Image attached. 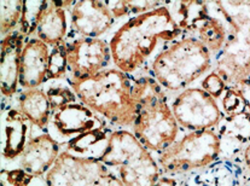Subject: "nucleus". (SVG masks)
<instances>
[{
    "label": "nucleus",
    "mask_w": 250,
    "mask_h": 186,
    "mask_svg": "<svg viewBox=\"0 0 250 186\" xmlns=\"http://www.w3.org/2000/svg\"><path fill=\"white\" fill-rule=\"evenodd\" d=\"M183 34L166 5L137 15L125 22L109 41L113 63L125 74L134 73L151 57L160 42H174Z\"/></svg>",
    "instance_id": "f257e3e1"
},
{
    "label": "nucleus",
    "mask_w": 250,
    "mask_h": 186,
    "mask_svg": "<svg viewBox=\"0 0 250 186\" xmlns=\"http://www.w3.org/2000/svg\"><path fill=\"white\" fill-rule=\"evenodd\" d=\"M68 83L79 101L106 121L133 127L138 104L132 93V81L124 71L108 68L91 78L70 79Z\"/></svg>",
    "instance_id": "f03ea898"
},
{
    "label": "nucleus",
    "mask_w": 250,
    "mask_h": 186,
    "mask_svg": "<svg viewBox=\"0 0 250 186\" xmlns=\"http://www.w3.org/2000/svg\"><path fill=\"white\" fill-rule=\"evenodd\" d=\"M132 93L138 104L133 134L149 151L162 152L179 132L165 90L152 76H142L132 81Z\"/></svg>",
    "instance_id": "7ed1b4c3"
},
{
    "label": "nucleus",
    "mask_w": 250,
    "mask_h": 186,
    "mask_svg": "<svg viewBox=\"0 0 250 186\" xmlns=\"http://www.w3.org/2000/svg\"><path fill=\"white\" fill-rule=\"evenodd\" d=\"M213 55L197 38L183 37L157 53L151 63V76L165 91L182 92L208 73Z\"/></svg>",
    "instance_id": "20e7f679"
},
{
    "label": "nucleus",
    "mask_w": 250,
    "mask_h": 186,
    "mask_svg": "<svg viewBox=\"0 0 250 186\" xmlns=\"http://www.w3.org/2000/svg\"><path fill=\"white\" fill-rule=\"evenodd\" d=\"M97 160L109 168H117L125 186H155L161 177L159 162L133 132L127 129L110 132Z\"/></svg>",
    "instance_id": "39448f33"
},
{
    "label": "nucleus",
    "mask_w": 250,
    "mask_h": 186,
    "mask_svg": "<svg viewBox=\"0 0 250 186\" xmlns=\"http://www.w3.org/2000/svg\"><path fill=\"white\" fill-rule=\"evenodd\" d=\"M220 159V140L215 129L192 131L159 155L160 168L166 174H186L202 170Z\"/></svg>",
    "instance_id": "423d86ee"
},
{
    "label": "nucleus",
    "mask_w": 250,
    "mask_h": 186,
    "mask_svg": "<svg viewBox=\"0 0 250 186\" xmlns=\"http://www.w3.org/2000/svg\"><path fill=\"white\" fill-rule=\"evenodd\" d=\"M46 186H125L108 165L65 150L44 177Z\"/></svg>",
    "instance_id": "0eeeda50"
},
{
    "label": "nucleus",
    "mask_w": 250,
    "mask_h": 186,
    "mask_svg": "<svg viewBox=\"0 0 250 186\" xmlns=\"http://www.w3.org/2000/svg\"><path fill=\"white\" fill-rule=\"evenodd\" d=\"M170 108L179 127L190 132L215 129L224 116L216 99L201 87H188L182 91Z\"/></svg>",
    "instance_id": "6e6552de"
},
{
    "label": "nucleus",
    "mask_w": 250,
    "mask_h": 186,
    "mask_svg": "<svg viewBox=\"0 0 250 186\" xmlns=\"http://www.w3.org/2000/svg\"><path fill=\"white\" fill-rule=\"evenodd\" d=\"M65 53L71 79L91 78L108 69L113 61L109 42L101 38H78L65 41Z\"/></svg>",
    "instance_id": "1a4fd4ad"
},
{
    "label": "nucleus",
    "mask_w": 250,
    "mask_h": 186,
    "mask_svg": "<svg viewBox=\"0 0 250 186\" xmlns=\"http://www.w3.org/2000/svg\"><path fill=\"white\" fill-rule=\"evenodd\" d=\"M73 32L80 38H99L114 25L115 17L101 0L75 1L70 9Z\"/></svg>",
    "instance_id": "9d476101"
},
{
    "label": "nucleus",
    "mask_w": 250,
    "mask_h": 186,
    "mask_svg": "<svg viewBox=\"0 0 250 186\" xmlns=\"http://www.w3.org/2000/svg\"><path fill=\"white\" fill-rule=\"evenodd\" d=\"M53 127L64 138L79 137L94 131L105 129V121L83 103H73L53 111Z\"/></svg>",
    "instance_id": "9b49d317"
},
{
    "label": "nucleus",
    "mask_w": 250,
    "mask_h": 186,
    "mask_svg": "<svg viewBox=\"0 0 250 186\" xmlns=\"http://www.w3.org/2000/svg\"><path fill=\"white\" fill-rule=\"evenodd\" d=\"M215 70L228 87L239 86L250 79V48L243 39L229 34L225 46L216 55Z\"/></svg>",
    "instance_id": "f8f14e48"
},
{
    "label": "nucleus",
    "mask_w": 250,
    "mask_h": 186,
    "mask_svg": "<svg viewBox=\"0 0 250 186\" xmlns=\"http://www.w3.org/2000/svg\"><path fill=\"white\" fill-rule=\"evenodd\" d=\"M51 48L38 38L25 40L21 57L20 86L24 90L40 88L48 81Z\"/></svg>",
    "instance_id": "ddd939ff"
},
{
    "label": "nucleus",
    "mask_w": 250,
    "mask_h": 186,
    "mask_svg": "<svg viewBox=\"0 0 250 186\" xmlns=\"http://www.w3.org/2000/svg\"><path fill=\"white\" fill-rule=\"evenodd\" d=\"M61 144L48 133L30 137L20 167L34 178L45 177L61 155Z\"/></svg>",
    "instance_id": "4468645a"
},
{
    "label": "nucleus",
    "mask_w": 250,
    "mask_h": 186,
    "mask_svg": "<svg viewBox=\"0 0 250 186\" xmlns=\"http://www.w3.org/2000/svg\"><path fill=\"white\" fill-rule=\"evenodd\" d=\"M25 38L19 30L1 39L0 61V86L4 98H11L17 93L21 76V57Z\"/></svg>",
    "instance_id": "2eb2a0df"
},
{
    "label": "nucleus",
    "mask_w": 250,
    "mask_h": 186,
    "mask_svg": "<svg viewBox=\"0 0 250 186\" xmlns=\"http://www.w3.org/2000/svg\"><path fill=\"white\" fill-rule=\"evenodd\" d=\"M220 140V159H234L243 155L250 144V111L237 115H224L215 127Z\"/></svg>",
    "instance_id": "dca6fc26"
},
{
    "label": "nucleus",
    "mask_w": 250,
    "mask_h": 186,
    "mask_svg": "<svg viewBox=\"0 0 250 186\" xmlns=\"http://www.w3.org/2000/svg\"><path fill=\"white\" fill-rule=\"evenodd\" d=\"M30 124L19 109L2 110V159L14 161L22 156L30 139Z\"/></svg>",
    "instance_id": "f3484780"
},
{
    "label": "nucleus",
    "mask_w": 250,
    "mask_h": 186,
    "mask_svg": "<svg viewBox=\"0 0 250 186\" xmlns=\"http://www.w3.org/2000/svg\"><path fill=\"white\" fill-rule=\"evenodd\" d=\"M75 1H47L44 15L38 25L35 38L53 47L62 45L68 38V15Z\"/></svg>",
    "instance_id": "a211bd4d"
},
{
    "label": "nucleus",
    "mask_w": 250,
    "mask_h": 186,
    "mask_svg": "<svg viewBox=\"0 0 250 186\" xmlns=\"http://www.w3.org/2000/svg\"><path fill=\"white\" fill-rule=\"evenodd\" d=\"M19 110L29 120L33 126L40 131H46L52 119L50 99L42 88L24 90L17 99Z\"/></svg>",
    "instance_id": "6ab92c4d"
},
{
    "label": "nucleus",
    "mask_w": 250,
    "mask_h": 186,
    "mask_svg": "<svg viewBox=\"0 0 250 186\" xmlns=\"http://www.w3.org/2000/svg\"><path fill=\"white\" fill-rule=\"evenodd\" d=\"M173 20L183 33H197L200 25L209 17L208 1H165Z\"/></svg>",
    "instance_id": "aec40b11"
},
{
    "label": "nucleus",
    "mask_w": 250,
    "mask_h": 186,
    "mask_svg": "<svg viewBox=\"0 0 250 186\" xmlns=\"http://www.w3.org/2000/svg\"><path fill=\"white\" fill-rule=\"evenodd\" d=\"M226 23L229 34H242L250 25V1H214Z\"/></svg>",
    "instance_id": "412c9836"
},
{
    "label": "nucleus",
    "mask_w": 250,
    "mask_h": 186,
    "mask_svg": "<svg viewBox=\"0 0 250 186\" xmlns=\"http://www.w3.org/2000/svg\"><path fill=\"white\" fill-rule=\"evenodd\" d=\"M229 38V29L221 19L209 15L208 19L200 25L197 30V39L207 47L211 55H218Z\"/></svg>",
    "instance_id": "4be33fe9"
},
{
    "label": "nucleus",
    "mask_w": 250,
    "mask_h": 186,
    "mask_svg": "<svg viewBox=\"0 0 250 186\" xmlns=\"http://www.w3.org/2000/svg\"><path fill=\"white\" fill-rule=\"evenodd\" d=\"M46 7H47V1H27V0L23 1L22 19L19 32L25 38V40L35 35Z\"/></svg>",
    "instance_id": "5701e85b"
},
{
    "label": "nucleus",
    "mask_w": 250,
    "mask_h": 186,
    "mask_svg": "<svg viewBox=\"0 0 250 186\" xmlns=\"http://www.w3.org/2000/svg\"><path fill=\"white\" fill-rule=\"evenodd\" d=\"M22 11V0H12V1L1 0L0 1V32H1L2 38L16 32V28L21 23Z\"/></svg>",
    "instance_id": "b1692460"
},
{
    "label": "nucleus",
    "mask_w": 250,
    "mask_h": 186,
    "mask_svg": "<svg viewBox=\"0 0 250 186\" xmlns=\"http://www.w3.org/2000/svg\"><path fill=\"white\" fill-rule=\"evenodd\" d=\"M221 109L224 115H237L248 111L246 98L237 86H229L221 98Z\"/></svg>",
    "instance_id": "393cba45"
},
{
    "label": "nucleus",
    "mask_w": 250,
    "mask_h": 186,
    "mask_svg": "<svg viewBox=\"0 0 250 186\" xmlns=\"http://www.w3.org/2000/svg\"><path fill=\"white\" fill-rule=\"evenodd\" d=\"M69 71L67 53H65V42L62 45L51 47L50 65H48V81L60 80L65 78Z\"/></svg>",
    "instance_id": "a878e982"
},
{
    "label": "nucleus",
    "mask_w": 250,
    "mask_h": 186,
    "mask_svg": "<svg viewBox=\"0 0 250 186\" xmlns=\"http://www.w3.org/2000/svg\"><path fill=\"white\" fill-rule=\"evenodd\" d=\"M48 99H50L51 109L53 111L58 110V109L63 108V106L68 105V104L78 103V96L74 92L71 87H67L63 85L51 86L46 90Z\"/></svg>",
    "instance_id": "bb28decb"
},
{
    "label": "nucleus",
    "mask_w": 250,
    "mask_h": 186,
    "mask_svg": "<svg viewBox=\"0 0 250 186\" xmlns=\"http://www.w3.org/2000/svg\"><path fill=\"white\" fill-rule=\"evenodd\" d=\"M201 88L208 94H210L214 99H219L225 93L228 85L224 81V79L219 75L218 71L211 70L201 81Z\"/></svg>",
    "instance_id": "cd10ccee"
},
{
    "label": "nucleus",
    "mask_w": 250,
    "mask_h": 186,
    "mask_svg": "<svg viewBox=\"0 0 250 186\" xmlns=\"http://www.w3.org/2000/svg\"><path fill=\"white\" fill-rule=\"evenodd\" d=\"M34 177L28 174L22 168L2 169L1 186H30Z\"/></svg>",
    "instance_id": "c85d7f7f"
},
{
    "label": "nucleus",
    "mask_w": 250,
    "mask_h": 186,
    "mask_svg": "<svg viewBox=\"0 0 250 186\" xmlns=\"http://www.w3.org/2000/svg\"><path fill=\"white\" fill-rule=\"evenodd\" d=\"M163 5L165 1H127L129 14H134V16L156 10Z\"/></svg>",
    "instance_id": "c756f323"
},
{
    "label": "nucleus",
    "mask_w": 250,
    "mask_h": 186,
    "mask_svg": "<svg viewBox=\"0 0 250 186\" xmlns=\"http://www.w3.org/2000/svg\"><path fill=\"white\" fill-rule=\"evenodd\" d=\"M106 6L110 10V12L113 14L115 20L121 19V17L127 16L129 14L128 6H127V1H105Z\"/></svg>",
    "instance_id": "7c9ffc66"
},
{
    "label": "nucleus",
    "mask_w": 250,
    "mask_h": 186,
    "mask_svg": "<svg viewBox=\"0 0 250 186\" xmlns=\"http://www.w3.org/2000/svg\"><path fill=\"white\" fill-rule=\"evenodd\" d=\"M155 186H185V182L178 178L177 174H161Z\"/></svg>",
    "instance_id": "2f4dec72"
},
{
    "label": "nucleus",
    "mask_w": 250,
    "mask_h": 186,
    "mask_svg": "<svg viewBox=\"0 0 250 186\" xmlns=\"http://www.w3.org/2000/svg\"><path fill=\"white\" fill-rule=\"evenodd\" d=\"M237 87H239V90H241L242 93H243L244 98H246V102H247V105H248V110L250 111V79H248L247 81H244V83H242L241 85L237 86Z\"/></svg>",
    "instance_id": "473e14b6"
},
{
    "label": "nucleus",
    "mask_w": 250,
    "mask_h": 186,
    "mask_svg": "<svg viewBox=\"0 0 250 186\" xmlns=\"http://www.w3.org/2000/svg\"><path fill=\"white\" fill-rule=\"evenodd\" d=\"M232 35H234V34H232ZM236 37H239L241 39H243L244 42L247 44V46L250 48V25L246 32H243L242 34H236Z\"/></svg>",
    "instance_id": "72a5a7b5"
},
{
    "label": "nucleus",
    "mask_w": 250,
    "mask_h": 186,
    "mask_svg": "<svg viewBox=\"0 0 250 186\" xmlns=\"http://www.w3.org/2000/svg\"><path fill=\"white\" fill-rule=\"evenodd\" d=\"M243 160H244V163H246V167L248 168V170L250 172V144L247 146V149L244 150Z\"/></svg>",
    "instance_id": "f704fd0d"
},
{
    "label": "nucleus",
    "mask_w": 250,
    "mask_h": 186,
    "mask_svg": "<svg viewBox=\"0 0 250 186\" xmlns=\"http://www.w3.org/2000/svg\"><path fill=\"white\" fill-rule=\"evenodd\" d=\"M248 183H249V179H248ZM248 183H247V186H250V185H248Z\"/></svg>",
    "instance_id": "c9c22d12"
}]
</instances>
